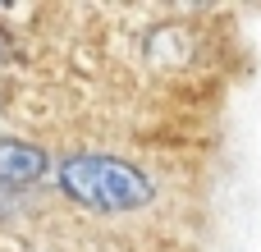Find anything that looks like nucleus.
Here are the masks:
<instances>
[{"label": "nucleus", "mask_w": 261, "mask_h": 252, "mask_svg": "<svg viewBox=\"0 0 261 252\" xmlns=\"http://www.w3.org/2000/svg\"><path fill=\"white\" fill-rule=\"evenodd\" d=\"M50 170V156L32 142L0 138V188H28Z\"/></svg>", "instance_id": "nucleus-2"}, {"label": "nucleus", "mask_w": 261, "mask_h": 252, "mask_svg": "<svg viewBox=\"0 0 261 252\" xmlns=\"http://www.w3.org/2000/svg\"><path fill=\"white\" fill-rule=\"evenodd\" d=\"M55 174H60V188L78 207H92V211H142L156 197V184L138 165L119 156H101V152L64 156Z\"/></svg>", "instance_id": "nucleus-1"}]
</instances>
